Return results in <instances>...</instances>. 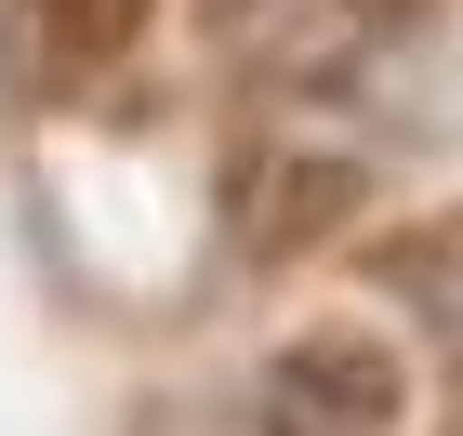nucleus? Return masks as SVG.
Returning <instances> with one entry per match:
<instances>
[{
	"label": "nucleus",
	"mask_w": 463,
	"mask_h": 436,
	"mask_svg": "<svg viewBox=\"0 0 463 436\" xmlns=\"http://www.w3.org/2000/svg\"><path fill=\"white\" fill-rule=\"evenodd\" d=\"M27 14H40V40H53L67 67H119L146 40V0H27Z\"/></svg>",
	"instance_id": "f03ea898"
},
{
	"label": "nucleus",
	"mask_w": 463,
	"mask_h": 436,
	"mask_svg": "<svg viewBox=\"0 0 463 436\" xmlns=\"http://www.w3.org/2000/svg\"><path fill=\"white\" fill-rule=\"evenodd\" d=\"M397 357L371 330H305L265 357V397H251V436H384L397 423Z\"/></svg>",
	"instance_id": "f257e3e1"
}]
</instances>
